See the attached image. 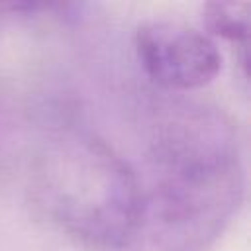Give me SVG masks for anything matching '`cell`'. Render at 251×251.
<instances>
[{
  "instance_id": "cell-1",
  "label": "cell",
  "mask_w": 251,
  "mask_h": 251,
  "mask_svg": "<svg viewBox=\"0 0 251 251\" xmlns=\"http://www.w3.org/2000/svg\"><path fill=\"white\" fill-rule=\"evenodd\" d=\"M137 202L116 251H208L245 190L237 133L218 108L175 102L151 127Z\"/></svg>"
},
{
  "instance_id": "cell-2",
  "label": "cell",
  "mask_w": 251,
  "mask_h": 251,
  "mask_svg": "<svg viewBox=\"0 0 251 251\" xmlns=\"http://www.w3.org/2000/svg\"><path fill=\"white\" fill-rule=\"evenodd\" d=\"M35 210L61 233L96 251H116L133 220L135 169L100 135L73 122L43 127L24 165Z\"/></svg>"
},
{
  "instance_id": "cell-3",
  "label": "cell",
  "mask_w": 251,
  "mask_h": 251,
  "mask_svg": "<svg viewBox=\"0 0 251 251\" xmlns=\"http://www.w3.org/2000/svg\"><path fill=\"white\" fill-rule=\"evenodd\" d=\"M133 45L143 73L167 90L202 88L222 69L216 41L206 31L180 22H145L137 27Z\"/></svg>"
},
{
  "instance_id": "cell-4",
  "label": "cell",
  "mask_w": 251,
  "mask_h": 251,
  "mask_svg": "<svg viewBox=\"0 0 251 251\" xmlns=\"http://www.w3.org/2000/svg\"><path fill=\"white\" fill-rule=\"evenodd\" d=\"M202 22L208 35L237 45L239 53H247L249 35V4L247 2H208L202 6Z\"/></svg>"
}]
</instances>
